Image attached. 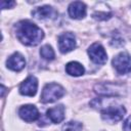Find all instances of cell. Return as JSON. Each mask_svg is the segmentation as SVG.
<instances>
[{"mask_svg": "<svg viewBox=\"0 0 131 131\" xmlns=\"http://www.w3.org/2000/svg\"><path fill=\"white\" fill-rule=\"evenodd\" d=\"M14 30L18 41L27 46H36L44 38L43 31L37 25L28 19L18 21L15 25Z\"/></svg>", "mask_w": 131, "mask_h": 131, "instance_id": "6da1fadb", "label": "cell"}, {"mask_svg": "<svg viewBox=\"0 0 131 131\" xmlns=\"http://www.w3.org/2000/svg\"><path fill=\"white\" fill-rule=\"evenodd\" d=\"M91 105H92V107L100 111L101 118L103 121L108 122L111 124L122 120L123 117L125 116V113H126V110L123 105L118 104L116 102L113 103L110 98H108L107 104H104L102 97L95 98L94 100L91 101Z\"/></svg>", "mask_w": 131, "mask_h": 131, "instance_id": "7a4b0ae2", "label": "cell"}, {"mask_svg": "<svg viewBox=\"0 0 131 131\" xmlns=\"http://www.w3.org/2000/svg\"><path fill=\"white\" fill-rule=\"evenodd\" d=\"M66 93L64 88L57 83H49L46 84L42 90L41 101L44 103L54 102L57 99L61 98Z\"/></svg>", "mask_w": 131, "mask_h": 131, "instance_id": "3957f363", "label": "cell"}, {"mask_svg": "<svg viewBox=\"0 0 131 131\" xmlns=\"http://www.w3.org/2000/svg\"><path fill=\"white\" fill-rule=\"evenodd\" d=\"M112 62L115 70L121 75L131 72V56L127 52H120L113 58Z\"/></svg>", "mask_w": 131, "mask_h": 131, "instance_id": "277c9868", "label": "cell"}, {"mask_svg": "<svg viewBox=\"0 0 131 131\" xmlns=\"http://www.w3.org/2000/svg\"><path fill=\"white\" fill-rule=\"evenodd\" d=\"M90 59L96 64H104L107 60V54L99 43H93L87 50Z\"/></svg>", "mask_w": 131, "mask_h": 131, "instance_id": "5b68a950", "label": "cell"}, {"mask_svg": "<svg viewBox=\"0 0 131 131\" xmlns=\"http://www.w3.org/2000/svg\"><path fill=\"white\" fill-rule=\"evenodd\" d=\"M76 47V37L73 33H63L58 37V48L61 53H67Z\"/></svg>", "mask_w": 131, "mask_h": 131, "instance_id": "8992f818", "label": "cell"}, {"mask_svg": "<svg viewBox=\"0 0 131 131\" xmlns=\"http://www.w3.org/2000/svg\"><path fill=\"white\" fill-rule=\"evenodd\" d=\"M38 89V80L34 76H29L19 86V93L26 96H34Z\"/></svg>", "mask_w": 131, "mask_h": 131, "instance_id": "52a82bcc", "label": "cell"}, {"mask_svg": "<svg viewBox=\"0 0 131 131\" xmlns=\"http://www.w3.org/2000/svg\"><path fill=\"white\" fill-rule=\"evenodd\" d=\"M18 115H19V117H20L24 121H26V122H28V123L34 122V121L38 120L39 117H40V114H39L38 108H37L35 105H33V104H26V105H23V106L18 110Z\"/></svg>", "mask_w": 131, "mask_h": 131, "instance_id": "ba28073f", "label": "cell"}, {"mask_svg": "<svg viewBox=\"0 0 131 131\" xmlns=\"http://www.w3.org/2000/svg\"><path fill=\"white\" fill-rule=\"evenodd\" d=\"M32 14L34 17L38 18V19H54L57 16V11L49 6V5H44V6H40L37 7L35 10L32 11Z\"/></svg>", "mask_w": 131, "mask_h": 131, "instance_id": "9c48e42d", "label": "cell"}, {"mask_svg": "<svg viewBox=\"0 0 131 131\" xmlns=\"http://www.w3.org/2000/svg\"><path fill=\"white\" fill-rule=\"evenodd\" d=\"M6 67L14 72H19L26 67V59L19 52H14L6 60Z\"/></svg>", "mask_w": 131, "mask_h": 131, "instance_id": "30bf717a", "label": "cell"}, {"mask_svg": "<svg viewBox=\"0 0 131 131\" xmlns=\"http://www.w3.org/2000/svg\"><path fill=\"white\" fill-rule=\"evenodd\" d=\"M86 5L83 2L75 1L69 5V15L74 19H81L86 15Z\"/></svg>", "mask_w": 131, "mask_h": 131, "instance_id": "8fae6325", "label": "cell"}, {"mask_svg": "<svg viewBox=\"0 0 131 131\" xmlns=\"http://www.w3.org/2000/svg\"><path fill=\"white\" fill-rule=\"evenodd\" d=\"M64 106L62 104L56 105L54 107H51L49 110H47L46 112V116L47 118L54 124H58L61 121H63L64 119Z\"/></svg>", "mask_w": 131, "mask_h": 131, "instance_id": "7c38bea8", "label": "cell"}, {"mask_svg": "<svg viewBox=\"0 0 131 131\" xmlns=\"http://www.w3.org/2000/svg\"><path fill=\"white\" fill-rule=\"evenodd\" d=\"M119 88V85L117 84H111V83H102V84H97L95 86V92L104 96H115V95H119L117 90Z\"/></svg>", "mask_w": 131, "mask_h": 131, "instance_id": "4fadbf2b", "label": "cell"}, {"mask_svg": "<svg viewBox=\"0 0 131 131\" xmlns=\"http://www.w3.org/2000/svg\"><path fill=\"white\" fill-rule=\"evenodd\" d=\"M66 72L67 74H69L70 76H74V77H79L82 76L85 72L84 67L78 62V61H70L67 63L66 66Z\"/></svg>", "mask_w": 131, "mask_h": 131, "instance_id": "5bb4252c", "label": "cell"}, {"mask_svg": "<svg viewBox=\"0 0 131 131\" xmlns=\"http://www.w3.org/2000/svg\"><path fill=\"white\" fill-rule=\"evenodd\" d=\"M40 55L44 59H46V60H53L54 57H55V53H54L52 47L50 45H48V44L43 45L41 47V49H40Z\"/></svg>", "mask_w": 131, "mask_h": 131, "instance_id": "9a60e30c", "label": "cell"}, {"mask_svg": "<svg viewBox=\"0 0 131 131\" xmlns=\"http://www.w3.org/2000/svg\"><path fill=\"white\" fill-rule=\"evenodd\" d=\"M61 131H82V124L77 121H70L62 126Z\"/></svg>", "mask_w": 131, "mask_h": 131, "instance_id": "2e32d148", "label": "cell"}, {"mask_svg": "<svg viewBox=\"0 0 131 131\" xmlns=\"http://www.w3.org/2000/svg\"><path fill=\"white\" fill-rule=\"evenodd\" d=\"M123 131H131V116L125 120L123 124Z\"/></svg>", "mask_w": 131, "mask_h": 131, "instance_id": "e0dca14e", "label": "cell"}, {"mask_svg": "<svg viewBox=\"0 0 131 131\" xmlns=\"http://www.w3.org/2000/svg\"><path fill=\"white\" fill-rule=\"evenodd\" d=\"M14 5H15V2H14V1H9V2H7V1H2V2H1V8H2V9L11 8V7H13Z\"/></svg>", "mask_w": 131, "mask_h": 131, "instance_id": "ac0fdd59", "label": "cell"}]
</instances>
